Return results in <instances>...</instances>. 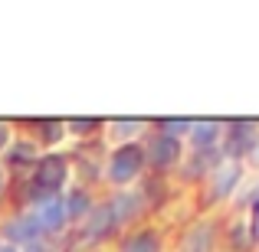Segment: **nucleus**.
Masks as SVG:
<instances>
[{
    "label": "nucleus",
    "mask_w": 259,
    "mask_h": 252,
    "mask_svg": "<svg viewBox=\"0 0 259 252\" xmlns=\"http://www.w3.org/2000/svg\"><path fill=\"white\" fill-rule=\"evenodd\" d=\"M66 177H69V164L59 154H46V158L36 161V170H33V187H36V200L39 196L59 193L66 187Z\"/></svg>",
    "instance_id": "1"
},
{
    "label": "nucleus",
    "mask_w": 259,
    "mask_h": 252,
    "mask_svg": "<svg viewBox=\"0 0 259 252\" xmlns=\"http://www.w3.org/2000/svg\"><path fill=\"white\" fill-rule=\"evenodd\" d=\"M141 167H145V147L121 144L118 151L112 154V161H108V180H112L115 187H128V183L141 174Z\"/></svg>",
    "instance_id": "2"
},
{
    "label": "nucleus",
    "mask_w": 259,
    "mask_h": 252,
    "mask_svg": "<svg viewBox=\"0 0 259 252\" xmlns=\"http://www.w3.org/2000/svg\"><path fill=\"white\" fill-rule=\"evenodd\" d=\"M33 220L43 233H56V229L66 226V200H59V193H50V196H39L36 200V210H33Z\"/></svg>",
    "instance_id": "3"
},
{
    "label": "nucleus",
    "mask_w": 259,
    "mask_h": 252,
    "mask_svg": "<svg viewBox=\"0 0 259 252\" xmlns=\"http://www.w3.org/2000/svg\"><path fill=\"white\" fill-rule=\"evenodd\" d=\"M240 177H243L240 161L236 158H223L220 164L213 167V174H210V200H227V196L236 190Z\"/></svg>",
    "instance_id": "4"
},
{
    "label": "nucleus",
    "mask_w": 259,
    "mask_h": 252,
    "mask_svg": "<svg viewBox=\"0 0 259 252\" xmlns=\"http://www.w3.org/2000/svg\"><path fill=\"white\" fill-rule=\"evenodd\" d=\"M256 138H259V128H256V121H246V118H240V121H230V128H227V158H236L240 161L243 154L249 158V151L256 147Z\"/></svg>",
    "instance_id": "5"
},
{
    "label": "nucleus",
    "mask_w": 259,
    "mask_h": 252,
    "mask_svg": "<svg viewBox=\"0 0 259 252\" xmlns=\"http://www.w3.org/2000/svg\"><path fill=\"white\" fill-rule=\"evenodd\" d=\"M4 236L13 242V246H36V242L43 239V229L36 226V220H33L30 213H23V216H13V220L7 223Z\"/></svg>",
    "instance_id": "6"
},
{
    "label": "nucleus",
    "mask_w": 259,
    "mask_h": 252,
    "mask_svg": "<svg viewBox=\"0 0 259 252\" xmlns=\"http://www.w3.org/2000/svg\"><path fill=\"white\" fill-rule=\"evenodd\" d=\"M145 161H151L154 167H174L177 161H181V141L177 138H167V134H158V138L151 141V147L145 151Z\"/></svg>",
    "instance_id": "7"
},
{
    "label": "nucleus",
    "mask_w": 259,
    "mask_h": 252,
    "mask_svg": "<svg viewBox=\"0 0 259 252\" xmlns=\"http://www.w3.org/2000/svg\"><path fill=\"white\" fill-rule=\"evenodd\" d=\"M220 121H213V118H207V121H190V128H187V134H190V144L197 147V151H210V147L217 144V138H220Z\"/></svg>",
    "instance_id": "8"
},
{
    "label": "nucleus",
    "mask_w": 259,
    "mask_h": 252,
    "mask_svg": "<svg viewBox=\"0 0 259 252\" xmlns=\"http://www.w3.org/2000/svg\"><path fill=\"white\" fill-rule=\"evenodd\" d=\"M118 226L115 223V216H112V210H108V203L105 207H99V210H92L89 213V223H85V239H105L112 229Z\"/></svg>",
    "instance_id": "9"
},
{
    "label": "nucleus",
    "mask_w": 259,
    "mask_h": 252,
    "mask_svg": "<svg viewBox=\"0 0 259 252\" xmlns=\"http://www.w3.org/2000/svg\"><path fill=\"white\" fill-rule=\"evenodd\" d=\"M210 246H213V226L210 223H197L181 239V252H210Z\"/></svg>",
    "instance_id": "10"
},
{
    "label": "nucleus",
    "mask_w": 259,
    "mask_h": 252,
    "mask_svg": "<svg viewBox=\"0 0 259 252\" xmlns=\"http://www.w3.org/2000/svg\"><path fill=\"white\" fill-rule=\"evenodd\" d=\"M138 207H141V200L132 193V190H125V193H118L112 203H108V210H112V216H115V223H125V220H132L135 213H138Z\"/></svg>",
    "instance_id": "11"
},
{
    "label": "nucleus",
    "mask_w": 259,
    "mask_h": 252,
    "mask_svg": "<svg viewBox=\"0 0 259 252\" xmlns=\"http://www.w3.org/2000/svg\"><path fill=\"white\" fill-rule=\"evenodd\" d=\"M121 252H161V239H158V233L145 229V233H135L132 239L121 242Z\"/></svg>",
    "instance_id": "12"
},
{
    "label": "nucleus",
    "mask_w": 259,
    "mask_h": 252,
    "mask_svg": "<svg viewBox=\"0 0 259 252\" xmlns=\"http://www.w3.org/2000/svg\"><path fill=\"white\" fill-rule=\"evenodd\" d=\"M89 213H92V196H89L85 190H72V193L66 196V216H69V220H82Z\"/></svg>",
    "instance_id": "13"
},
{
    "label": "nucleus",
    "mask_w": 259,
    "mask_h": 252,
    "mask_svg": "<svg viewBox=\"0 0 259 252\" xmlns=\"http://www.w3.org/2000/svg\"><path fill=\"white\" fill-rule=\"evenodd\" d=\"M158 128H161V134H167V138H177V134H187L190 121H184V118H164V121H158Z\"/></svg>",
    "instance_id": "14"
},
{
    "label": "nucleus",
    "mask_w": 259,
    "mask_h": 252,
    "mask_svg": "<svg viewBox=\"0 0 259 252\" xmlns=\"http://www.w3.org/2000/svg\"><path fill=\"white\" fill-rule=\"evenodd\" d=\"M141 128H145V121H112V134L115 138H132L135 131H141Z\"/></svg>",
    "instance_id": "15"
},
{
    "label": "nucleus",
    "mask_w": 259,
    "mask_h": 252,
    "mask_svg": "<svg viewBox=\"0 0 259 252\" xmlns=\"http://www.w3.org/2000/svg\"><path fill=\"white\" fill-rule=\"evenodd\" d=\"M66 128H69V131H76V134H85V131H95V128H99V121H92V118H72Z\"/></svg>",
    "instance_id": "16"
},
{
    "label": "nucleus",
    "mask_w": 259,
    "mask_h": 252,
    "mask_svg": "<svg viewBox=\"0 0 259 252\" xmlns=\"http://www.w3.org/2000/svg\"><path fill=\"white\" fill-rule=\"evenodd\" d=\"M10 161H13V164H30V161H33V144H20V147H13Z\"/></svg>",
    "instance_id": "17"
},
{
    "label": "nucleus",
    "mask_w": 259,
    "mask_h": 252,
    "mask_svg": "<svg viewBox=\"0 0 259 252\" xmlns=\"http://www.w3.org/2000/svg\"><path fill=\"white\" fill-rule=\"evenodd\" d=\"M249 236L259 242V200L253 203V210H249Z\"/></svg>",
    "instance_id": "18"
},
{
    "label": "nucleus",
    "mask_w": 259,
    "mask_h": 252,
    "mask_svg": "<svg viewBox=\"0 0 259 252\" xmlns=\"http://www.w3.org/2000/svg\"><path fill=\"white\" fill-rule=\"evenodd\" d=\"M7 144H10V125H7V121H0V151H4Z\"/></svg>",
    "instance_id": "19"
},
{
    "label": "nucleus",
    "mask_w": 259,
    "mask_h": 252,
    "mask_svg": "<svg viewBox=\"0 0 259 252\" xmlns=\"http://www.w3.org/2000/svg\"><path fill=\"white\" fill-rule=\"evenodd\" d=\"M249 164H253V167H259V138H256V147L249 151Z\"/></svg>",
    "instance_id": "20"
},
{
    "label": "nucleus",
    "mask_w": 259,
    "mask_h": 252,
    "mask_svg": "<svg viewBox=\"0 0 259 252\" xmlns=\"http://www.w3.org/2000/svg\"><path fill=\"white\" fill-rule=\"evenodd\" d=\"M4 187H7V177H4V167H0V193H4Z\"/></svg>",
    "instance_id": "21"
},
{
    "label": "nucleus",
    "mask_w": 259,
    "mask_h": 252,
    "mask_svg": "<svg viewBox=\"0 0 259 252\" xmlns=\"http://www.w3.org/2000/svg\"><path fill=\"white\" fill-rule=\"evenodd\" d=\"M0 252H17V249H13V246H0Z\"/></svg>",
    "instance_id": "22"
}]
</instances>
